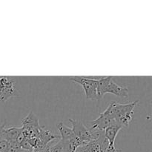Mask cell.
Returning a JSON list of instances; mask_svg holds the SVG:
<instances>
[{
    "label": "cell",
    "instance_id": "8fae6325",
    "mask_svg": "<svg viewBox=\"0 0 152 152\" xmlns=\"http://www.w3.org/2000/svg\"><path fill=\"white\" fill-rule=\"evenodd\" d=\"M3 128H4V125H1V126H0V136H1V131H2V129H3Z\"/></svg>",
    "mask_w": 152,
    "mask_h": 152
},
{
    "label": "cell",
    "instance_id": "30bf717a",
    "mask_svg": "<svg viewBox=\"0 0 152 152\" xmlns=\"http://www.w3.org/2000/svg\"><path fill=\"white\" fill-rule=\"evenodd\" d=\"M49 151L50 152H62V145L61 141L59 140L53 146L49 147Z\"/></svg>",
    "mask_w": 152,
    "mask_h": 152
},
{
    "label": "cell",
    "instance_id": "52a82bcc",
    "mask_svg": "<svg viewBox=\"0 0 152 152\" xmlns=\"http://www.w3.org/2000/svg\"><path fill=\"white\" fill-rule=\"evenodd\" d=\"M90 123V129L91 131H95V132H104L107 128L114 126V125H117L114 120L111 118L109 113L106 109L103 112L101 113L99 117L91 121Z\"/></svg>",
    "mask_w": 152,
    "mask_h": 152
},
{
    "label": "cell",
    "instance_id": "5b68a950",
    "mask_svg": "<svg viewBox=\"0 0 152 152\" xmlns=\"http://www.w3.org/2000/svg\"><path fill=\"white\" fill-rule=\"evenodd\" d=\"M19 96L16 80L13 77L0 76V101L5 102L11 97Z\"/></svg>",
    "mask_w": 152,
    "mask_h": 152
},
{
    "label": "cell",
    "instance_id": "7a4b0ae2",
    "mask_svg": "<svg viewBox=\"0 0 152 152\" xmlns=\"http://www.w3.org/2000/svg\"><path fill=\"white\" fill-rule=\"evenodd\" d=\"M98 80L99 93L101 97L107 94H111L122 98H126L129 96L128 88L123 87L117 84L113 79V77H101L98 79Z\"/></svg>",
    "mask_w": 152,
    "mask_h": 152
},
{
    "label": "cell",
    "instance_id": "8992f818",
    "mask_svg": "<svg viewBox=\"0 0 152 152\" xmlns=\"http://www.w3.org/2000/svg\"><path fill=\"white\" fill-rule=\"evenodd\" d=\"M22 132L27 140L38 138L41 126H39L38 118L36 117L33 111H31L30 114L22 120Z\"/></svg>",
    "mask_w": 152,
    "mask_h": 152
},
{
    "label": "cell",
    "instance_id": "277c9868",
    "mask_svg": "<svg viewBox=\"0 0 152 152\" xmlns=\"http://www.w3.org/2000/svg\"><path fill=\"white\" fill-rule=\"evenodd\" d=\"M69 122L72 125L71 129H72L74 136L77 137L78 139H80L85 144L88 143V142L91 140L98 139V137L100 136L101 134L104 132L91 131L90 129L86 127L80 120L70 119Z\"/></svg>",
    "mask_w": 152,
    "mask_h": 152
},
{
    "label": "cell",
    "instance_id": "ba28073f",
    "mask_svg": "<svg viewBox=\"0 0 152 152\" xmlns=\"http://www.w3.org/2000/svg\"><path fill=\"white\" fill-rule=\"evenodd\" d=\"M122 129L120 126H117V125H114L110 127L107 128L105 131H104V137H105V140L108 141V147L109 148H114V142H115L116 137H117V134H118L119 132Z\"/></svg>",
    "mask_w": 152,
    "mask_h": 152
},
{
    "label": "cell",
    "instance_id": "3957f363",
    "mask_svg": "<svg viewBox=\"0 0 152 152\" xmlns=\"http://www.w3.org/2000/svg\"><path fill=\"white\" fill-rule=\"evenodd\" d=\"M70 80L82 86L87 99L91 100H99L102 98L99 93L98 79L87 78L85 77L76 76V77H70Z\"/></svg>",
    "mask_w": 152,
    "mask_h": 152
},
{
    "label": "cell",
    "instance_id": "6da1fadb",
    "mask_svg": "<svg viewBox=\"0 0 152 152\" xmlns=\"http://www.w3.org/2000/svg\"><path fill=\"white\" fill-rule=\"evenodd\" d=\"M138 103L139 100L127 104H120L113 102L108 105L106 110L116 124L121 128L128 127L132 120L134 109Z\"/></svg>",
    "mask_w": 152,
    "mask_h": 152
},
{
    "label": "cell",
    "instance_id": "9c48e42d",
    "mask_svg": "<svg viewBox=\"0 0 152 152\" xmlns=\"http://www.w3.org/2000/svg\"><path fill=\"white\" fill-rule=\"evenodd\" d=\"M56 128H57L58 131L60 134L59 139L61 140H70L74 136L71 128L66 126L62 122H60V123L56 125Z\"/></svg>",
    "mask_w": 152,
    "mask_h": 152
}]
</instances>
